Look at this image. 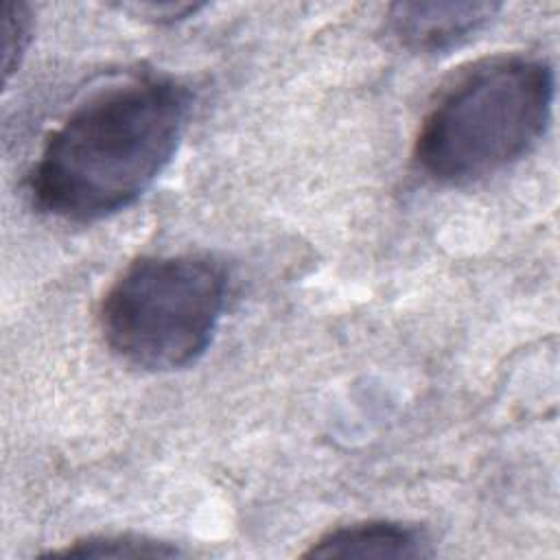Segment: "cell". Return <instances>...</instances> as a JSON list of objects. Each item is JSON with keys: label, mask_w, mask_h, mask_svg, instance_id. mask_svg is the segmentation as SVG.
Returning <instances> with one entry per match:
<instances>
[{"label": "cell", "mask_w": 560, "mask_h": 560, "mask_svg": "<svg viewBox=\"0 0 560 560\" xmlns=\"http://www.w3.org/2000/svg\"><path fill=\"white\" fill-rule=\"evenodd\" d=\"M184 551L175 545L158 538L136 536V534H103L74 540L72 545L52 551V556L72 558H173Z\"/></svg>", "instance_id": "8992f818"}, {"label": "cell", "mask_w": 560, "mask_h": 560, "mask_svg": "<svg viewBox=\"0 0 560 560\" xmlns=\"http://www.w3.org/2000/svg\"><path fill=\"white\" fill-rule=\"evenodd\" d=\"M499 9L497 2H396L385 31L405 50L442 55L475 37Z\"/></svg>", "instance_id": "277c9868"}, {"label": "cell", "mask_w": 560, "mask_h": 560, "mask_svg": "<svg viewBox=\"0 0 560 560\" xmlns=\"http://www.w3.org/2000/svg\"><path fill=\"white\" fill-rule=\"evenodd\" d=\"M188 116L190 92L162 74L90 94L48 133L26 177L31 203L74 223L125 210L173 160Z\"/></svg>", "instance_id": "6da1fadb"}, {"label": "cell", "mask_w": 560, "mask_h": 560, "mask_svg": "<svg viewBox=\"0 0 560 560\" xmlns=\"http://www.w3.org/2000/svg\"><path fill=\"white\" fill-rule=\"evenodd\" d=\"M306 558H429L431 538L424 529L398 521H361L335 527L319 536Z\"/></svg>", "instance_id": "5b68a950"}, {"label": "cell", "mask_w": 560, "mask_h": 560, "mask_svg": "<svg viewBox=\"0 0 560 560\" xmlns=\"http://www.w3.org/2000/svg\"><path fill=\"white\" fill-rule=\"evenodd\" d=\"M2 18V72L9 81L31 42V13L22 2H4Z\"/></svg>", "instance_id": "52a82bcc"}, {"label": "cell", "mask_w": 560, "mask_h": 560, "mask_svg": "<svg viewBox=\"0 0 560 560\" xmlns=\"http://www.w3.org/2000/svg\"><path fill=\"white\" fill-rule=\"evenodd\" d=\"M553 92L545 59L510 55L477 63L422 118L416 166L444 186H468L508 168L542 138Z\"/></svg>", "instance_id": "7a4b0ae2"}, {"label": "cell", "mask_w": 560, "mask_h": 560, "mask_svg": "<svg viewBox=\"0 0 560 560\" xmlns=\"http://www.w3.org/2000/svg\"><path fill=\"white\" fill-rule=\"evenodd\" d=\"M225 293V271L208 256H142L105 291L101 332L109 350L133 368L182 370L210 346Z\"/></svg>", "instance_id": "3957f363"}]
</instances>
